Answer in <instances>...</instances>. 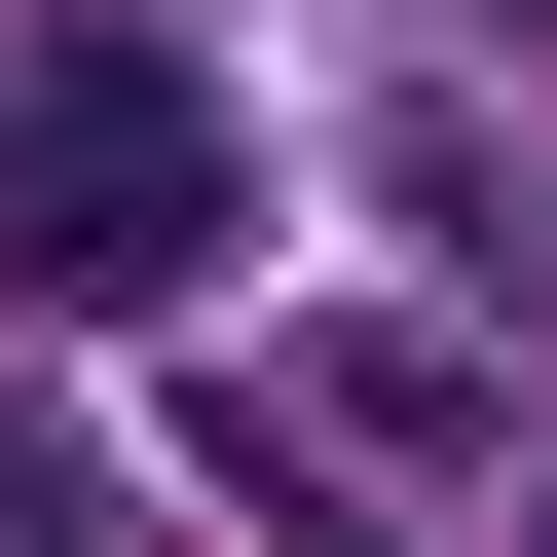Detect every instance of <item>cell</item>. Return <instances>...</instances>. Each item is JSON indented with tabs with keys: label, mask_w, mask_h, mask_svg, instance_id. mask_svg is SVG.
Masks as SVG:
<instances>
[{
	"label": "cell",
	"mask_w": 557,
	"mask_h": 557,
	"mask_svg": "<svg viewBox=\"0 0 557 557\" xmlns=\"http://www.w3.org/2000/svg\"><path fill=\"white\" fill-rule=\"evenodd\" d=\"M223 223H260V149H223L186 38H38V75H0V298H38V335L223 298Z\"/></svg>",
	"instance_id": "6da1fadb"
},
{
	"label": "cell",
	"mask_w": 557,
	"mask_h": 557,
	"mask_svg": "<svg viewBox=\"0 0 557 557\" xmlns=\"http://www.w3.org/2000/svg\"><path fill=\"white\" fill-rule=\"evenodd\" d=\"M520 557H557V483H520Z\"/></svg>",
	"instance_id": "7a4b0ae2"
}]
</instances>
